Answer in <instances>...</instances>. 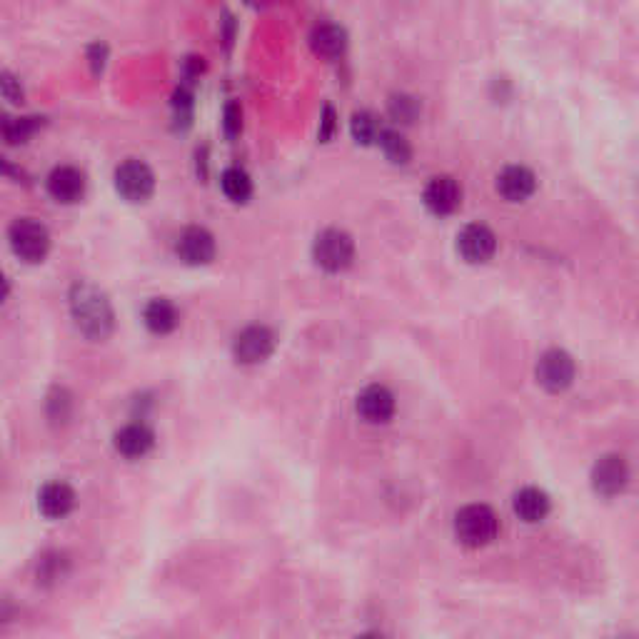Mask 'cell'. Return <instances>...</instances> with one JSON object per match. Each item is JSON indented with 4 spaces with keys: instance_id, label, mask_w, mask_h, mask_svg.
I'll use <instances>...</instances> for the list:
<instances>
[{
    "instance_id": "cell-1",
    "label": "cell",
    "mask_w": 639,
    "mask_h": 639,
    "mask_svg": "<svg viewBox=\"0 0 639 639\" xmlns=\"http://www.w3.org/2000/svg\"><path fill=\"white\" fill-rule=\"evenodd\" d=\"M70 310H73L75 325L90 340H105L113 330V308L93 285H75L70 295Z\"/></svg>"
},
{
    "instance_id": "cell-2",
    "label": "cell",
    "mask_w": 639,
    "mask_h": 639,
    "mask_svg": "<svg viewBox=\"0 0 639 639\" xmlns=\"http://www.w3.org/2000/svg\"><path fill=\"white\" fill-rule=\"evenodd\" d=\"M500 532V520L487 505H467L455 515V537L465 547H485Z\"/></svg>"
},
{
    "instance_id": "cell-3",
    "label": "cell",
    "mask_w": 639,
    "mask_h": 639,
    "mask_svg": "<svg viewBox=\"0 0 639 639\" xmlns=\"http://www.w3.org/2000/svg\"><path fill=\"white\" fill-rule=\"evenodd\" d=\"M315 263L327 273H340V270L350 268L352 258H355V243L350 235L340 228H327L315 238L313 245Z\"/></svg>"
},
{
    "instance_id": "cell-4",
    "label": "cell",
    "mask_w": 639,
    "mask_h": 639,
    "mask_svg": "<svg viewBox=\"0 0 639 639\" xmlns=\"http://www.w3.org/2000/svg\"><path fill=\"white\" fill-rule=\"evenodd\" d=\"M8 240L13 253L25 263H40L50 250L48 228L30 218L15 220L8 230Z\"/></svg>"
},
{
    "instance_id": "cell-5",
    "label": "cell",
    "mask_w": 639,
    "mask_h": 639,
    "mask_svg": "<svg viewBox=\"0 0 639 639\" xmlns=\"http://www.w3.org/2000/svg\"><path fill=\"white\" fill-rule=\"evenodd\" d=\"M537 382L545 387L547 392L557 395V392H565L567 387L575 382L577 365L572 360L570 352L560 350V347H552V350L542 352L540 360H537Z\"/></svg>"
},
{
    "instance_id": "cell-6",
    "label": "cell",
    "mask_w": 639,
    "mask_h": 639,
    "mask_svg": "<svg viewBox=\"0 0 639 639\" xmlns=\"http://www.w3.org/2000/svg\"><path fill=\"white\" fill-rule=\"evenodd\" d=\"M115 188L130 203H143L153 195L155 175L143 160L130 158L115 168Z\"/></svg>"
},
{
    "instance_id": "cell-7",
    "label": "cell",
    "mask_w": 639,
    "mask_h": 639,
    "mask_svg": "<svg viewBox=\"0 0 639 639\" xmlns=\"http://www.w3.org/2000/svg\"><path fill=\"white\" fill-rule=\"evenodd\" d=\"M592 490L600 497H617L630 485V465L622 455H602L590 472Z\"/></svg>"
},
{
    "instance_id": "cell-8",
    "label": "cell",
    "mask_w": 639,
    "mask_h": 639,
    "mask_svg": "<svg viewBox=\"0 0 639 639\" xmlns=\"http://www.w3.org/2000/svg\"><path fill=\"white\" fill-rule=\"evenodd\" d=\"M275 350V335L265 325H250L243 332H238L233 342L235 360L243 365H260L268 360Z\"/></svg>"
},
{
    "instance_id": "cell-9",
    "label": "cell",
    "mask_w": 639,
    "mask_h": 639,
    "mask_svg": "<svg viewBox=\"0 0 639 639\" xmlns=\"http://www.w3.org/2000/svg\"><path fill=\"white\" fill-rule=\"evenodd\" d=\"M457 250L467 263H487L497 250V238L487 225L470 223L457 235Z\"/></svg>"
},
{
    "instance_id": "cell-10",
    "label": "cell",
    "mask_w": 639,
    "mask_h": 639,
    "mask_svg": "<svg viewBox=\"0 0 639 639\" xmlns=\"http://www.w3.org/2000/svg\"><path fill=\"white\" fill-rule=\"evenodd\" d=\"M357 415L370 425H385L395 415V395L385 385H367L357 395Z\"/></svg>"
},
{
    "instance_id": "cell-11",
    "label": "cell",
    "mask_w": 639,
    "mask_h": 639,
    "mask_svg": "<svg viewBox=\"0 0 639 639\" xmlns=\"http://www.w3.org/2000/svg\"><path fill=\"white\" fill-rule=\"evenodd\" d=\"M175 253L188 265H208L215 258V238L205 228H185L175 240Z\"/></svg>"
},
{
    "instance_id": "cell-12",
    "label": "cell",
    "mask_w": 639,
    "mask_h": 639,
    "mask_svg": "<svg viewBox=\"0 0 639 639\" xmlns=\"http://www.w3.org/2000/svg\"><path fill=\"white\" fill-rule=\"evenodd\" d=\"M427 210L435 215H452L462 205V188L450 175H437L425 185L422 193Z\"/></svg>"
},
{
    "instance_id": "cell-13",
    "label": "cell",
    "mask_w": 639,
    "mask_h": 639,
    "mask_svg": "<svg viewBox=\"0 0 639 639\" xmlns=\"http://www.w3.org/2000/svg\"><path fill=\"white\" fill-rule=\"evenodd\" d=\"M153 445L155 432L145 422H130V425L120 427L113 437L115 452L128 457V460H140V457H145L153 450Z\"/></svg>"
},
{
    "instance_id": "cell-14",
    "label": "cell",
    "mask_w": 639,
    "mask_h": 639,
    "mask_svg": "<svg viewBox=\"0 0 639 639\" xmlns=\"http://www.w3.org/2000/svg\"><path fill=\"white\" fill-rule=\"evenodd\" d=\"M537 188V178L530 168L525 165H507L500 175H497V193L510 203H522L530 198Z\"/></svg>"
},
{
    "instance_id": "cell-15",
    "label": "cell",
    "mask_w": 639,
    "mask_h": 639,
    "mask_svg": "<svg viewBox=\"0 0 639 639\" xmlns=\"http://www.w3.org/2000/svg\"><path fill=\"white\" fill-rule=\"evenodd\" d=\"M48 193L58 203H78L85 195V175L73 165H58L48 175Z\"/></svg>"
},
{
    "instance_id": "cell-16",
    "label": "cell",
    "mask_w": 639,
    "mask_h": 639,
    "mask_svg": "<svg viewBox=\"0 0 639 639\" xmlns=\"http://www.w3.org/2000/svg\"><path fill=\"white\" fill-rule=\"evenodd\" d=\"M75 507V490L68 482H48L43 490L38 492V510L43 512L48 520H63L73 512Z\"/></svg>"
},
{
    "instance_id": "cell-17",
    "label": "cell",
    "mask_w": 639,
    "mask_h": 639,
    "mask_svg": "<svg viewBox=\"0 0 639 639\" xmlns=\"http://www.w3.org/2000/svg\"><path fill=\"white\" fill-rule=\"evenodd\" d=\"M512 507H515V515L520 520H525L527 525H535V522H542L552 510L550 495L540 487H522L520 492L512 500Z\"/></svg>"
},
{
    "instance_id": "cell-18",
    "label": "cell",
    "mask_w": 639,
    "mask_h": 639,
    "mask_svg": "<svg viewBox=\"0 0 639 639\" xmlns=\"http://www.w3.org/2000/svg\"><path fill=\"white\" fill-rule=\"evenodd\" d=\"M310 45H313L315 53L322 55V58H337L347 48L345 28H340L335 23L315 25L313 33H310Z\"/></svg>"
},
{
    "instance_id": "cell-19",
    "label": "cell",
    "mask_w": 639,
    "mask_h": 639,
    "mask_svg": "<svg viewBox=\"0 0 639 639\" xmlns=\"http://www.w3.org/2000/svg\"><path fill=\"white\" fill-rule=\"evenodd\" d=\"M143 322L150 332H155V335H168V332H173L180 322L178 308H175L170 300L153 298L145 305Z\"/></svg>"
},
{
    "instance_id": "cell-20",
    "label": "cell",
    "mask_w": 639,
    "mask_h": 639,
    "mask_svg": "<svg viewBox=\"0 0 639 639\" xmlns=\"http://www.w3.org/2000/svg\"><path fill=\"white\" fill-rule=\"evenodd\" d=\"M220 188L233 203H248V198L253 195V180L243 168H228L220 175Z\"/></svg>"
},
{
    "instance_id": "cell-21",
    "label": "cell",
    "mask_w": 639,
    "mask_h": 639,
    "mask_svg": "<svg viewBox=\"0 0 639 639\" xmlns=\"http://www.w3.org/2000/svg\"><path fill=\"white\" fill-rule=\"evenodd\" d=\"M380 148H382V153L387 155V160H390V163H395V165L410 163L412 148H410V143H407L405 135L397 133V130H382Z\"/></svg>"
},
{
    "instance_id": "cell-22",
    "label": "cell",
    "mask_w": 639,
    "mask_h": 639,
    "mask_svg": "<svg viewBox=\"0 0 639 639\" xmlns=\"http://www.w3.org/2000/svg\"><path fill=\"white\" fill-rule=\"evenodd\" d=\"M350 130H352V138H355L357 143L370 145V143H375V140L380 143V135H382L380 120H377L372 113H367V110L352 115Z\"/></svg>"
},
{
    "instance_id": "cell-23",
    "label": "cell",
    "mask_w": 639,
    "mask_h": 639,
    "mask_svg": "<svg viewBox=\"0 0 639 639\" xmlns=\"http://www.w3.org/2000/svg\"><path fill=\"white\" fill-rule=\"evenodd\" d=\"M390 115L395 120H402V123H412V120L420 115V103H417V98H412V95H392L390 98Z\"/></svg>"
},
{
    "instance_id": "cell-24",
    "label": "cell",
    "mask_w": 639,
    "mask_h": 639,
    "mask_svg": "<svg viewBox=\"0 0 639 639\" xmlns=\"http://www.w3.org/2000/svg\"><path fill=\"white\" fill-rule=\"evenodd\" d=\"M35 128H38V118H18V120L8 118L3 123V135L8 143H23V140L28 138Z\"/></svg>"
},
{
    "instance_id": "cell-25",
    "label": "cell",
    "mask_w": 639,
    "mask_h": 639,
    "mask_svg": "<svg viewBox=\"0 0 639 639\" xmlns=\"http://www.w3.org/2000/svg\"><path fill=\"white\" fill-rule=\"evenodd\" d=\"M65 565V557L63 555H48L40 560V567H38V580L40 582H55L63 577V567Z\"/></svg>"
},
{
    "instance_id": "cell-26",
    "label": "cell",
    "mask_w": 639,
    "mask_h": 639,
    "mask_svg": "<svg viewBox=\"0 0 639 639\" xmlns=\"http://www.w3.org/2000/svg\"><path fill=\"white\" fill-rule=\"evenodd\" d=\"M225 130H228L230 135H235L240 130V108L235 103H230L228 108H225Z\"/></svg>"
},
{
    "instance_id": "cell-27",
    "label": "cell",
    "mask_w": 639,
    "mask_h": 639,
    "mask_svg": "<svg viewBox=\"0 0 639 639\" xmlns=\"http://www.w3.org/2000/svg\"><path fill=\"white\" fill-rule=\"evenodd\" d=\"M355 639H387V637L377 630H367V632H362V635H357Z\"/></svg>"
},
{
    "instance_id": "cell-28",
    "label": "cell",
    "mask_w": 639,
    "mask_h": 639,
    "mask_svg": "<svg viewBox=\"0 0 639 639\" xmlns=\"http://www.w3.org/2000/svg\"><path fill=\"white\" fill-rule=\"evenodd\" d=\"M625 639H635V637H625Z\"/></svg>"
}]
</instances>
